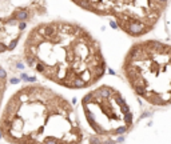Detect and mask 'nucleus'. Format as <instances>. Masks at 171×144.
Masks as SVG:
<instances>
[{
  "mask_svg": "<svg viewBox=\"0 0 171 144\" xmlns=\"http://www.w3.org/2000/svg\"><path fill=\"white\" fill-rule=\"evenodd\" d=\"M23 55L29 68L68 90L95 86L107 70L99 40L74 21L48 20L33 25L24 40Z\"/></svg>",
  "mask_w": 171,
  "mask_h": 144,
  "instance_id": "nucleus-1",
  "label": "nucleus"
},
{
  "mask_svg": "<svg viewBox=\"0 0 171 144\" xmlns=\"http://www.w3.org/2000/svg\"><path fill=\"white\" fill-rule=\"evenodd\" d=\"M0 133L9 144H82L78 112L62 93L43 84H25L0 113Z\"/></svg>",
  "mask_w": 171,
  "mask_h": 144,
  "instance_id": "nucleus-2",
  "label": "nucleus"
},
{
  "mask_svg": "<svg viewBox=\"0 0 171 144\" xmlns=\"http://www.w3.org/2000/svg\"><path fill=\"white\" fill-rule=\"evenodd\" d=\"M122 72L131 90L155 107L171 100V47L159 40H142L128 48Z\"/></svg>",
  "mask_w": 171,
  "mask_h": 144,
  "instance_id": "nucleus-3",
  "label": "nucleus"
},
{
  "mask_svg": "<svg viewBox=\"0 0 171 144\" xmlns=\"http://www.w3.org/2000/svg\"><path fill=\"white\" fill-rule=\"evenodd\" d=\"M84 11L99 16L112 17L115 24L132 37H142L158 24L164 9L166 0H102V1H74Z\"/></svg>",
  "mask_w": 171,
  "mask_h": 144,
  "instance_id": "nucleus-4",
  "label": "nucleus"
},
{
  "mask_svg": "<svg viewBox=\"0 0 171 144\" xmlns=\"http://www.w3.org/2000/svg\"><path fill=\"white\" fill-rule=\"evenodd\" d=\"M82 108L88 127L99 136L123 135L134 124L127 100L116 88L102 84L82 99Z\"/></svg>",
  "mask_w": 171,
  "mask_h": 144,
  "instance_id": "nucleus-5",
  "label": "nucleus"
},
{
  "mask_svg": "<svg viewBox=\"0 0 171 144\" xmlns=\"http://www.w3.org/2000/svg\"><path fill=\"white\" fill-rule=\"evenodd\" d=\"M42 12H44L43 3L28 1L15 7L7 15L0 16V54L12 51L23 36L28 23Z\"/></svg>",
  "mask_w": 171,
  "mask_h": 144,
  "instance_id": "nucleus-6",
  "label": "nucleus"
},
{
  "mask_svg": "<svg viewBox=\"0 0 171 144\" xmlns=\"http://www.w3.org/2000/svg\"><path fill=\"white\" fill-rule=\"evenodd\" d=\"M5 91H7V74H5L4 68L0 66V109H1Z\"/></svg>",
  "mask_w": 171,
  "mask_h": 144,
  "instance_id": "nucleus-7",
  "label": "nucleus"
}]
</instances>
